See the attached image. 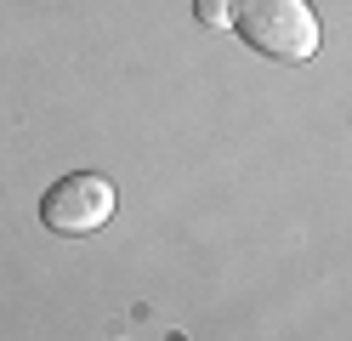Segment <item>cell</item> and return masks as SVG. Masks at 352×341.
Masks as SVG:
<instances>
[{
    "label": "cell",
    "mask_w": 352,
    "mask_h": 341,
    "mask_svg": "<svg viewBox=\"0 0 352 341\" xmlns=\"http://www.w3.org/2000/svg\"><path fill=\"white\" fill-rule=\"evenodd\" d=\"M233 34L273 63H307L324 45L313 0H233Z\"/></svg>",
    "instance_id": "cell-1"
},
{
    "label": "cell",
    "mask_w": 352,
    "mask_h": 341,
    "mask_svg": "<svg viewBox=\"0 0 352 341\" xmlns=\"http://www.w3.org/2000/svg\"><path fill=\"white\" fill-rule=\"evenodd\" d=\"M114 182L97 176V171H69L57 176L46 194H40V222L52 227V234H69V239H85L97 234V227L114 216Z\"/></svg>",
    "instance_id": "cell-2"
},
{
    "label": "cell",
    "mask_w": 352,
    "mask_h": 341,
    "mask_svg": "<svg viewBox=\"0 0 352 341\" xmlns=\"http://www.w3.org/2000/svg\"><path fill=\"white\" fill-rule=\"evenodd\" d=\"M193 17L205 29H233V0H193Z\"/></svg>",
    "instance_id": "cell-3"
}]
</instances>
